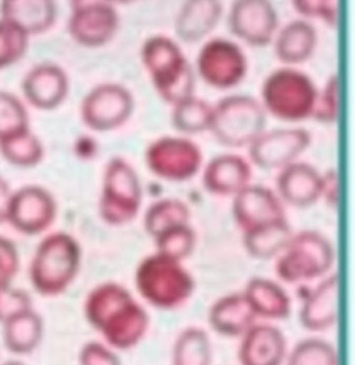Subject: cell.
<instances>
[{
  "mask_svg": "<svg viewBox=\"0 0 355 365\" xmlns=\"http://www.w3.org/2000/svg\"><path fill=\"white\" fill-rule=\"evenodd\" d=\"M322 173L314 165L296 161L279 170L277 193L284 206L308 209L321 202Z\"/></svg>",
  "mask_w": 355,
  "mask_h": 365,
  "instance_id": "cell-19",
  "label": "cell"
},
{
  "mask_svg": "<svg viewBox=\"0 0 355 365\" xmlns=\"http://www.w3.org/2000/svg\"><path fill=\"white\" fill-rule=\"evenodd\" d=\"M311 142L312 138L304 128L265 130L247 148L249 161L259 170L279 171L299 161Z\"/></svg>",
  "mask_w": 355,
  "mask_h": 365,
  "instance_id": "cell-14",
  "label": "cell"
},
{
  "mask_svg": "<svg viewBox=\"0 0 355 365\" xmlns=\"http://www.w3.org/2000/svg\"><path fill=\"white\" fill-rule=\"evenodd\" d=\"M289 351L282 329L274 324H254L240 338L239 365H283Z\"/></svg>",
  "mask_w": 355,
  "mask_h": 365,
  "instance_id": "cell-20",
  "label": "cell"
},
{
  "mask_svg": "<svg viewBox=\"0 0 355 365\" xmlns=\"http://www.w3.org/2000/svg\"><path fill=\"white\" fill-rule=\"evenodd\" d=\"M140 61L160 99L174 106L195 95L196 71L175 39L154 35L140 49Z\"/></svg>",
  "mask_w": 355,
  "mask_h": 365,
  "instance_id": "cell-3",
  "label": "cell"
},
{
  "mask_svg": "<svg viewBox=\"0 0 355 365\" xmlns=\"http://www.w3.org/2000/svg\"><path fill=\"white\" fill-rule=\"evenodd\" d=\"M339 318V275L331 272L307 294L299 319L305 331L322 334L331 329Z\"/></svg>",
  "mask_w": 355,
  "mask_h": 365,
  "instance_id": "cell-21",
  "label": "cell"
},
{
  "mask_svg": "<svg viewBox=\"0 0 355 365\" xmlns=\"http://www.w3.org/2000/svg\"><path fill=\"white\" fill-rule=\"evenodd\" d=\"M29 309H34V303L26 289L14 285L0 289V325Z\"/></svg>",
  "mask_w": 355,
  "mask_h": 365,
  "instance_id": "cell-39",
  "label": "cell"
},
{
  "mask_svg": "<svg viewBox=\"0 0 355 365\" xmlns=\"http://www.w3.org/2000/svg\"><path fill=\"white\" fill-rule=\"evenodd\" d=\"M81 265L82 247L76 237L64 231L48 232L29 262L31 287L43 297H57L73 287Z\"/></svg>",
  "mask_w": 355,
  "mask_h": 365,
  "instance_id": "cell-2",
  "label": "cell"
},
{
  "mask_svg": "<svg viewBox=\"0 0 355 365\" xmlns=\"http://www.w3.org/2000/svg\"><path fill=\"white\" fill-rule=\"evenodd\" d=\"M0 365H26V363H23L21 360L19 359H11V360H7L4 363H1Z\"/></svg>",
  "mask_w": 355,
  "mask_h": 365,
  "instance_id": "cell-45",
  "label": "cell"
},
{
  "mask_svg": "<svg viewBox=\"0 0 355 365\" xmlns=\"http://www.w3.org/2000/svg\"><path fill=\"white\" fill-rule=\"evenodd\" d=\"M143 207V186L135 167L124 157L110 158L104 167L99 217L108 227L133 222Z\"/></svg>",
  "mask_w": 355,
  "mask_h": 365,
  "instance_id": "cell-7",
  "label": "cell"
},
{
  "mask_svg": "<svg viewBox=\"0 0 355 365\" xmlns=\"http://www.w3.org/2000/svg\"><path fill=\"white\" fill-rule=\"evenodd\" d=\"M222 14L221 0H185L175 19V35L183 43L203 42L218 26Z\"/></svg>",
  "mask_w": 355,
  "mask_h": 365,
  "instance_id": "cell-22",
  "label": "cell"
},
{
  "mask_svg": "<svg viewBox=\"0 0 355 365\" xmlns=\"http://www.w3.org/2000/svg\"><path fill=\"white\" fill-rule=\"evenodd\" d=\"M283 365H339V356L330 341L311 336L297 341L287 351Z\"/></svg>",
  "mask_w": 355,
  "mask_h": 365,
  "instance_id": "cell-33",
  "label": "cell"
},
{
  "mask_svg": "<svg viewBox=\"0 0 355 365\" xmlns=\"http://www.w3.org/2000/svg\"><path fill=\"white\" fill-rule=\"evenodd\" d=\"M242 293L257 319L283 321L290 317L293 310L292 297L282 284L274 279L254 277Z\"/></svg>",
  "mask_w": 355,
  "mask_h": 365,
  "instance_id": "cell-24",
  "label": "cell"
},
{
  "mask_svg": "<svg viewBox=\"0 0 355 365\" xmlns=\"http://www.w3.org/2000/svg\"><path fill=\"white\" fill-rule=\"evenodd\" d=\"M21 257L16 243L0 235V289L14 285V281L20 272Z\"/></svg>",
  "mask_w": 355,
  "mask_h": 365,
  "instance_id": "cell-40",
  "label": "cell"
},
{
  "mask_svg": "<svg viewBox=\"0 0 355 365\" xmlns=\"http://www.w3.org/2000/svg\"><path fill=\"white\" fill-rule=\"evenodd\" d=\"M0 156L17 168H34L45 157L42 140L29 130H21L0 140Z\"/></svg>",
  "mask_w": 355,
  "mask_h": 365,
  "instance_id": "cell-31",
  "label": "cell"
},
{
  "mask_svg": "<svg viewBox=\"0 0 355 365\" xmlns=\"http://www.w3.org/2000/svg\"><path fill=\"white\" fill-rule=\"evenodd\" d=\"M253 180L252 163L239 155H220L211 158L202 168L204 189L220 197H233Z\"/></svg>",
  "mask_w": 355,
  "mask_h": 365,
  "instance_id": "cell-18",
  "label": "cell"
},
{
  "mask_svg": "<svg viewBox=\"0 0 355 365\" xmlns=\"http://www.w3.org/2000/svg\"><path fill=\"white\" fill-rule=\"evenodd\" d=\"M293 234L289 220H280L243 232V247L254 260H275Z\"/></svg>",
  "mask_w": 355,
  "mask_h": 365,
  "instance_id": "cell-28",
  "label": "cell"
},
{
  "mask_svg": "<svg viewBox=\"0 0 355 365\" xmlns=\"http://www.w3.org/2000/svg\"><path fill=\"white\" fill-rule=\"evenodd\" d=\"M272 45L283 66L296 67L314 56L318 46V32L309 21L299 19L279 28Z\"/></svg>",
  "mask_w": 355,
  "mask_h": 365,
  "instance_id": "cell-25",
  "label": "cell"
},
{
  "mask_svg": "<svg viewBox=\"0 0 355 365\" xmlns=\"http://www.w3.org/2000/svg\"><path fill=\"white\" fill-rule=\"evenodd\" d=\"M207 321L210 328L220 336L240 339L258 319L243 293L236 292L217 299L208 310Z\"/></svg>",
  "mask_w": 355,
  "mask_h": 365,
  "instance_id": "cell-23",
  "label": "cell"
},
{
  "mask_svg": "<svg viewBox=\"0 0 355 365\" xmlns=\"http://www.w3.org/2000/svg\"><path fill=\"white\" fill-rule=\"evenodd\" d=\"M339 118V78L331 74L318 91L312 120L321 124H334Z\"/></svg>",
  "mask_w": 355,
  "mask_h": 365,
  "instance_id": "cell-37",
  "label": "cell"
},
{
  "mask_svg": "<svg viewBox=\"0 0 355 365\" xmlns=\"http://www.w3.org/2000/svg\"><path fill=\"white\" fill-rule=\"evenodd\" d=\"M45 336V321L35 309L19 314L1 325L4 349L16 356H29L39 349Z\"/></svg>",
  "mask_w": 355,
  "mask_h": 365,
  "instance_id": "cell-27",
  "label": "cell"
},
{
  "mask_svg": "<svg viewBox=\"0 0 355 365\" xmlns=\"http://www.w3.org/2000/svg\"><path fill=\"white\" fill-rule=\"evenodd\" d=\"M29 128V114L23 101L0 91V140Z\"/></svg>",
  "mask_w": 355,
  "mask_h": 365,
  "instance_id": "cell-36",
  "label": "cell"
},
{
  "mask_svg": "<svg viewBox=\"0 0 355 365\" xmlns=\"http://www.w3.org/2000/svg\"><path fill=\"white\" fill-rule=\"evenodd\" d=\"M79 365H124L117 354V350L107 346L104 341L92 340L85 343L78 354Z\"/></svg>",
  "mask_w": 355,
  "mask_h": 365,
  "instance_id": "cell-41",
  "label": "cell"
},
{
  "mask_svg": "<svg viewBox=\"0 0 355 365\" xmlns=\"http://www.w3.org/2000/svg\"><path fill=\"white\" fill-rule=\"evenodd\" d=\"M120 24V14L114 4L95 0L71 9L67 31L76 45L98 49L114 39Z\"/></svg>",
  "mask_w": 355,
  "mask_h": 365,
  "instance_id": "cell-15",
  "label": "cell"
},
{
  "mask_svg": "<svg viewBox=\"0 0 355 365\" xmlns=\"http://www.w3.org/2000/svg\"><path fill=\"white\" fill-rule=\"evenodd\" d=\"M171 365H212V343L208 332L199 327L183 329L174 341Z\"/></svg>",
  "mask_w": 355,
  "mask_h": 365,
  "instance_id": "cell-30",
  "label": "cell"
},
{
  "mask_svg": "<svg viewBox=\"0 0 355 365\" xmlns=\"http://www.w3.org/2000/svg\"><path fill=\"white\" fill-rule=\"evenodd\" d=\"M135 111V98L125 85L104 82L92 88L82 99L79 117L93 132H113L124 127Z\"/></svg>",
  "mask_w": 355,
  "mask_h": 365,
  "instance_id": "cell-10",
  "label": "cell"
},
{
  "mask_svg": "<svg viewBox=\"0 0 355 365\" xmlns=\"http://www.w3.org/2000/svg\"><path fill=\"white\" fill-rule=\"evenodd\" d=\"M21 89L28 105L42 111H51L67 101L70 79L60 66L41 63L26 73Z\"/></svg>",
  "mask_w": 355,
  "mask_h": 365,
  "instance_id": "cell-17",
  "label": "cell"
},
{
  "mask_svg": "<svg viewBox=\"0 0 355 365\" xmlns=\"http://www.w3.org/2000/svg\"><path fill=\"white\" fill-rule=\"evenodd\" d=\"M267 120L268 115L258 99L250 95H229L212 105L208 132L229 149L249 148L267 130Z\"/></svg>",
  "mask_w": 355,
  "mask_h": 365,
  "instance_id": "cell-8",
  "label": "cell"
},
{
  "mask_svg": "<svg viewBox=\"0 0 355 365\" xmlns=\"http://www.w3.org/2000/svg\"><path fill=\"white\" fill-rule=\"evenodd\" d=\"M321 200L324 203H326L331 209L337 207V202H339V178H337L336 170H333V168L322 173Z\"/></svg>",
  "mask_w": 355,
  "mask_h": 365,
  "instance_id": "cell-42",
  "label": "cell"
},
{
  "mask_svg": "<svg viewBox=\"0 0 355 365\" xmlns=\"http://www.w3.org/2000/svg\"><path fill=\"white\" fill-rule=\"evenodd\" d=\"M171 124L179 135L193 136L210 130L212 105L196 95L171 106Z\"/></svg>",
  "mask_w": 355,
  "mask_h": 365,
  "instance_id": "cell-32",
  "label": "cell"
},
{
  "mask_svg": "<svg viewBox=\"0 0 355 365\" xmlns=\"http://www.w3.org/2000/svg\"><path fill=\"white\" fill-rule=\"evenodd\" d=\"M13 192H14V189H11L9 181L0 174V224L7 222V215H9Z\"/></svg>",
  "mask_w": 355,
  "mask_h": 365,
  "instance_id": "cell-43",
  "label": "cell"
},
{
  "mask_svg": "<svg viewBox=\"0 0 355 365\" xmlns=\"http://www.w3.org/2000/svg\"><path fill=\"white\" fill-rule=\"evenodd\" d=\"M232 199V215L242 234L287 218L278 193L267 186L250 183Z\"/></svg>",
  "mask_w": 355,
  "mask_h": 365,
  "instance_id": "cell-16",
  "label": "cell"
},
{
  "mask_svg": "<svg viewBox=\"0 0 355 365\" xmlns=\"http://www.w3.org/2000/svg\"><path fill=\"white\" fill-rule=\"evenodd\" d=\"M336 252L329 237L314 230L294 232L275 259L279 282L296 285L322 279L331 274Z\"/></svg>",
  "mask_w": 355,
  "mask_h": 365,
  "instance_id": "cell-6",
  "label": "cell"
},
{
  "mask_svg": "<svg viewBox=\"0 0 355 365\" xmlns=\"http://www.w3.org/2000/svg\"><path fill=\"white\" fill-rule=\"evenodd\" d=\"M148 170L165 182H187L204 165L203 150L189 136L167 135L154 139L145 152Z\"/></svg>",
  "mask_w": 355,
  "mask_h": 365,
  "instance_id": "cell-9",
  "label": "cell"
},
{
  "mask_svg": "<svg viewBox=\"0 0 355 365\" xmlns=\"http://www.w3.org/2000/svg\"><path fill=\"white\" fill-rule=\"evenodd\" d=\"M190 221L192 210L183 200L165 197L155 200L146 209L143 227L148 235L154 239L174 227L190 224Z\"/></svg>",
  "mask_w": 355,
  "mask_h": 365,
  "instance_id": "cell-29",
  "label": "cell"
},
{
  "mask_svg": "<svg viewBox=\"0 0 355 365\" xmlns=\"http://www.w3.org/2000/svg\"><path fill=\"white\" fill-rule=\"evenodd\" d=\"M57 13L56 0H0V19L21 28L29 36L51 29Z\"/></svg>",
  "mask_w": 355,
  "mask_h": 365,
  "instance_id": "cell-26",
  "label": "cell"
},
{
  "mask_svg": "<svg viewBox=\"0 0 355 365\" xmlns=\"http://www.w3.org/2000/svg\"><path fill=\"white\" fill-rule=\"evenodd\" d=\"M107 1L117 6V4H129V3H133V1H139V0H107Z\"/></svg>",
  "mask_w": 355,
  "mask_h": 365,
  "instance_id": "cell-44",
  "label": "cell"
},
{
  "mask_svg": "<svg viewBox=\"0 0 355 365\" xmlns=\"http://www.w3.org/2000/svg\"><path fill=\"white\" fill-rule=\"evenodd\" d=\"M195 71L207 86L229 91L246 79L249 61L237 42L212 38L204 43L197 54Z\"/></svg>",
  "mask_w": 355,
  "mask_h": 365,
  "instance_id": "cell-11",
  "label": "cell"
},
{
  "mask_svg": "<svg viewBox=\"0 0 355 365\" xmlns=\"http://www.w3.org/2000/svg\"><path fill=\"white\" fill-rule=\"evenodd\" d=\"M292 6L303 20L315 19L330 28L337 26L339 0H292Z\"/></svg>",
  "mask_w": 355,
  "mask_h": 365,
  "instance_id": "cell-38",
  "label": "cell"
},
{
  "mask_svg": "<svg viewBox=\"0 0 355 365\" xmlns=\"http://www.w3.org/2000/svg\"><path fill=\"white\" fill-rule=\"evenodd\" d=\"M135 287L148 306L174 312L193 297L196 279L183 261L154 252L138 264Z\"/></svg>",
  "mask_w": 355,
  "mask_h": 365,
  "instance_id": "cell-4",
  "label": "cell"
},
{
  "mask_svg": "<svg viewBox=\"0 0 355 365\" xmlns=\"http://www.w3.org/2000/svg\"><path fill=\"white\" fill-rule=\"evenodd\" d=\"M318 91L304 71L283 66L264 79L259 102L267 115L296 124L312 120Z\"/></svg>",
  "mask_w": 355,
  "mask_h": 365,
  "instance_id": "cell-5",
  "label": "cell"
},
{
  "mask_svg": "<svg viewBox=\"0 0 355 365\" xmlns=\"http://www.w3.org/2000/svg\"><path fill=\"white\" fill-rule=\"evenodd\" d=\"M31 36L13 23L0 19V70L19 63L29 48Z\"/></svg>",
  "mask_w": 355,
  "mask_h": 365,
  "instance_id": "cell-35",
  "label": "cell"
},
{
  "mask_svg": "<svg viewBox=\"0 0 355 365\" xmlns=\"http://www.w3.org/2000/svg\"><path fill=\"white\" fill-rule=\"evenodd\" d=\"M232 35L252 48L272 45L279 16L271 0H233L228 13Z\"/></svg>",
  "mask_w": 355,
  "mask_h": 365,
  "instance_id": "cell-13",
  "label": "cell"
},
{
  "mask_svg": "<svg viewBox=\"0 0 355 365\" xmlns=\"http://www.w3.org/2000/svg\"><path fill=\"white\" fill-rule=\"evenodd\" d=\"M57 212V200L51 190L41 185H26L13 192L6 224L23 235H46Z\"/></svg>",
  "mask_w": 355,
  "mask_h": 365,
  "instance_id": "cell-12",
  "label": "cell"
},
{
  "mask_svg": "<svg viewBox=\"0 0 355 365\" xmlns=\"http://www.w3.org/2000/svg\"><path fill=\"white\" fill-rule=\"evenodd\" d=\"M155 252L179 261L187 260L196 250L197 235L192 224L178 225L154 237Z\"/></svg>",
  "mask_w": 355,
  "mask_h": 365,
  "instance_id": "cell-34",
  "label": "cell"
},
{
  "mask_svg": "<svg viewBox=\"0 0 355 365\" xmlns=\"http://www.w3.org/2000/svg\"><path fill=\"white\" fill-rule=\"evenodd\" d=\"M86 322L117 351H127L146 338L150 315L127 287L107 281L93 287L83 300Z\"/></svg>",
  "mask_w": 355,
  "mask_h": 365,
  "instance_id": "cell-1",
  "label": "cell"
}]
</instances>
